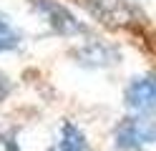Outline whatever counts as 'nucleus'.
<instances>
[{"label": "nucleus", "mask_w": 156, "mask_h": 151, "mask_svg": "<svg viewBox=\"0 0 156 151\" xmlns=\"http://www.w3.org/2000/svg\"><path fill=\"white\" fill-rule=\"evenodd\" d=\"M30 5L51 25L53 33H58V35H83L86 33V25L58 0H30Z\"/></svg>", "instance_id": "obj_2"}, {"label": "nucleus", "mask_w": 156, "mask_h": 151, "mask_svg": "<svg viewBox=\"0 0 156 151\" xmlns=\"http://www.w3.org/2000/svg\"><path fill=\"white\" fill-rule=\"evenodd\" d=\"M73 58L86 68H106V66L119 63L121 56L116 45H108L103 40H88V43H83L81 48L73 50Z\"/></svg>", "instance_id": "obj_5"}, {"label": "nucleus", "mask_w": 156, "mask_h": 151, "mask_svg": "<svg viewBox=\"0 0 156 151\" xmlns=\"http://www.w3.org/2000/svg\"><path fill=\"white\" fill-rule=\"evenodd\" d=\"M8 96H10V78L5 73H0V101H5Z\"/></svg>", "instance_id": "obj_9"}, {"label": "nucleus", "mask_w": 156, "mask_h": 151, "mask_svg": "<svg viewBox=\"0 0 156 151\" xmlns=\"http://www.w3.org/2000/svg\"><path fill=\"white\" fill-rule=\"evenodd\" d=\"M156 144V118L154 116H126L113 128V146L119 151H141Z\"/></svg>", "instance_id": "obj_1"}, {"label": "nucleus", "mask_w": 156, "mask_h": 151, "mask_svg": "<svg viewBox=\"0 0 156 151\" xmlns=\"http://www.w3.org/2000/svg\"><path fill=\"white\" fill-rule=\"evenodd\" d=\"M20 43H23V33H20V30H18L3 13H0V53L18 50Z\"/></svg>", "instance_id": "obj_7"}, {"label": "nucleus", "mask_w": 156, "mask_h": 151, "mask_svg": "<svg viewBox=\"0 0 156 151\" xmlns=\"http://www.w3.org/2000/svg\"><path fill=\"white\" fill-rule=\"evenodd\" d=\"M123 103L136 116H154L156 113V76H136L129 81L123 91Z\"/></svg>", "instance_id": "obj_3"}, {"label": "nucleus", "mask_w": 156, "mask_h": 151, "mask_svg": "<svg viewBox=\"0 0 156 151\" xmlns=\"http://www.w3.org/2000/svg\"><path fill=\"white\" fill-rule=\"evenodd\" d=\"M0 146H5V151H20V149H18V141H15V131H10V134L3 136Z\"/></svg>", "instance_id": "obj_8"}, {"label": "nucleus", "mask_w": 156, "mask_h": 151, "mask_svg": "<svg viewBox=\"0 0 156 151\" xmlns=\"http://www.w3.org/2000/svg\"><path fill=\"white\" fill-rule=\"evenodd\" d=\"M81 3L88 8V13L93 18H98L101 23L113 25V28L129 25L133 18V8L129 0H81Z\"/></svg>", "instance_id": "obj_4"}, {"label": "nucleus", "mask_w": 156, "mask_h": 151, "mask_svg": "<svg viewBox=\"0 0 156 151\" xmlns=\"http://www.w3.org/2000/svg\"><path fill=\"white\" fill-rule=\"evenodd\" d=\"M51 151H91L88 138L81 128H78L73 121H63L61 131H58V138Z\"/></svg>", "instance_id": "obj_6"}]
</instances>
